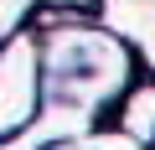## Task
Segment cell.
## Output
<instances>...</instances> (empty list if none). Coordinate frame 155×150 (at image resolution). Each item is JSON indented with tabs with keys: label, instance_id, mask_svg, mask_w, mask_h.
Here are the masks:
<instances>
[{
	"label": "cell",
	"instance_id": "obj_1",
	"mask_svg": "<svg viewBox=\"0 0 155 150\" xmlns=\"http://www.w3.org/2000/svg\"><path fill=\"white\" fill-rule=\"evenodd\" d=\"M26 31L36 36V88H41V109L67 114L78 124H98L109 114V104L140 78L134 52L104 31L88 11H52L36 5Z\"/></svg>",
	"mask_w": 155,
	"mask_h": 150
},
{
	"label": "cell",
	"instance_id": "obj_2",
	"mask_svg": "<svg viewBox=\"0 0 155 150\" xmlns=\"http://www.w3.org/2000/svg\"><path fill=\"white\" fill-rule=\"evenodd\" d=\"M41 109V88H36V36L16 31L0 42V140H11L16 129H26Z\"/></svg>",
	"mask_w": 155,
	"mask_h": 150
},
{
	"label": "cell",
	"instance_id": "obj_3",
	"mask_svg": "<svg viewBox=\"0 0 155 150\" xmlns=\"http://www.w3.org/2000/svg\"><path fill=\"white\" fill-rule=\"evenodd\" d=\"M93 21L114 31L140 67L155 72V0H93Z\"/></svg>",
	"mask_w": 155,
	"mask_h": 150
},
{
	"label": "cell",
	"instance_id": "obj_4",
	"mask_svg": "<svg viewBox=\"0 0 155 150\" xmlns=\"http://www.w3.org/2000/svg\"><path fill=\"white\" fill-rule=\"evenodd\" d=\"M119 135H129V140H140L145 150H155V78H134L114 104H109V114H104Z\"/></svg>",
	"mask_w": 155,
	"mask_h": 150
},
{
	"label": "cell",
	"instance_id": "obj_5",
	"mask_svg": "<svg viewBox=\"0 0 155 150\" xmlns=\"http://www.w3.org/2000/svg\"><path fill=\"white\" fill-rule=\"evenodd\" d=\"M31 11H36V0H0V42L16 36V31H26Z\"/></svg>",
	"mask_w": 155,
	"mask_h": 150
},
{
	"label": "cell",
	"instance_id": "obj_6",
	"mask_svg": "<svg viewBox=\"0 0 155 150\" xmlns=\"http://www.w3.org/2000/svg\"><path fill=\"white\" fill-rule=\"evenodd\" d=\"M83 145H88V150H145L140 140L119 135L114 124H104V129H88V135H83Z\"/></svg>",
	"mask_w": 155,
	"mask_h": 150
},
{
	"label": "cell",
	"instance_id": "obj_7",
	"mask_svg": "<svg viewBox=\"0 0 155 150\" xmlns=\"http://www.w3.org/2000/svg\"><path fill=\"white\" fill-rule=\"evenodd\" d=\"M36 5H52V11H88V16H93V0H36Z\"/></svg>",
	"mask_w": 155,
	"mask_h": 150
},
{
	"label": "cell",
	"instance_id": "obj_8",
	"mask_svg": "<svg viewBox=\"0 0 155 150\" xmlns=\"http://www.w3.org/2000/svg\"><path fill=\"white\" fill-rule=\"evenodd\" d=\"M47 150H88V145H83V140H78V135H72V140H52Z\"/></svg>",
	"mask_w": 155,
	"mask_h": 150
}]
</instances>
